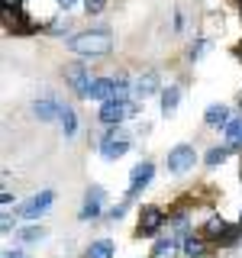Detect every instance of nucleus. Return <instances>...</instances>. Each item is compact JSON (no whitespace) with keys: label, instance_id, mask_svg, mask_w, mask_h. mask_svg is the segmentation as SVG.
<instances>
[{"label":"nucleus","instance_id":"f257e3e1","mask_svg":"<svg viewBox=\"0 0 242 258\" xmlns=\"http://www.w3.org/2000/svg\"><path fill=\"white\" fill-rule=\"evenodd\" d=\"M68 48L75 55H91V58H100V55H110L113 36H110V29H84V32H78V36L68 42Z\"/></svg>","mask_w":242,"mask_h":258},{"label":"nucleus","instance_id":"f03ea898","mask_svg":"<svg viewBox=\"0 0 242 258\" xmlns=\"http://www.w3.org/2000/svg\"><path fill=\"white\" fill-rule=\"evenodd\" d=\"M133 110H136V107H133L129 100H123V97H116V100H107V103L100 107V123H107V126H119Z\"/></svg>","mask_w":242,"mask_h":258},{"label":"nucleus","instance_id":"7ed1b4c3","mask_svg":"<svg viewBox=\"0 0 242 258\" xmlns=\"http://www.w3.org/2000/svg\"><path fill=\"white\" fill-rule=\"evenodd\" d=\"M126 149H129V133L126 129H113V133H107V139L100 142V155L103 158H119V155H126Z\"/></svg>","mask_w":242,"mask_h":258},{"label":"nucleus","instance_id":"20e7f679","mask_svg":"<svg viewBox=\"0 0 242 258\" xmlns=\"http://www.w3.org/2000/svg\"><path fill=\"white\" fill-rule=\"evenodd\" d=\"M194 145H174L171 152H168V171L171 174H184L194 168Z\"/></svg>","mask_w":242,"mask_h":258},{"label":"nucleus","instance_id":"39448f33","mask_svg":"<svg viewBox=\"0 0 242 258\" xmlns=\"http://www.w3.org/2000/svg\"><path fill=\"white\" fill-rule=\"evenodd\" d=\"M52 200H55V194L52 190H42V194H36V197H29L26 204L20 207V216H26V220H36V216H42L48 207H52Z\"/></svg>","mask_w":242,"mask_h":258},{"label":"nucleus","instance_id":"423d86ee","mask_svg":"<svg viewBox=\"0 0 242 258\" xmlns=\"http://www.w3.org/2000/svg\"><path fill=\"white\" fill-rule=\"evenodd\" d=\"M161 223H165V213H161L158 207H142L139 210V232L142 236H155L161 229Z\"/></svg>","mask_w":242,"mask_h":258},{"label":"nucleus","instance_id":"0eeeda50","mask_svg":"<svg viewBox=\"0 0 242 258\" xmlns=\"http://www.w3.org/2000/svg\"><path fill=\"white\" fill-rule=\"evenodd\" d=\"M152 174H155V168H152V161H139V165L133 168V174H129V197H136L142 187H149ZM126 197V200H129Z\"/></svg>","mask_w":242,"mask_h":258},{"label":"nucleus","instance_id":"6e6552de","mask_svg":"<svg viewBox=\"0 0 242 258\" xmlns=\"http://www.w3.org/2000/svg\"><path fill=\"white\" fill-rule=\"evenodd\" d=\"M65 78H68V84L78 91V97H91V84H94V81L87 78L84 64H68V68H65Z\"/></svg>","mask_w":242,"mask_h":258},{"label":"nucleus","instance_id":"1a4fd4ad","mask_svg":"<svg viewBox=\"0 0 242 258\" xmlns=\"http://www.w3.org/2000/svg\"><path fill=\"white\" fill-rule=\"evenodd\" d=\"M100 204H103V187L100 184H94V187H87L84 194V207H81V220H97L100 216Z\"/></svg>","mask_w":242,"mask_h":258},{"label":"nucleus","instance_id":"9d476101","mask_svg":"<svg viewBox=\"0 0 242 258\" xmlns=\"http://www.w3.org/2000/svg\"><path fill=\"white\" fill-rule=\"evenodd\" d=\"M204 119H207V126H229L232 119H229V107L226 103H210L207 107V113H204Z\"/></svg>","mask_w":242,"mask_h":258},{"label":"nucleus","instance_id":"9b49d317","mask_svg":"<svg viewBox=\"0 0 242 258\" xmlns=\"http://www.w3.org/2000/svg\"><path fill=\"white\" fill-rule=\"evenodd\" d=\"M133 91H136V97H149V94H155L158 91V75L155 71H145V75H139L136 78V84H133Z\"/></svg>","mask_w":242,"mask_h":258},{"label":"nucleus","instance_id":"f8f14e48","mask_svg":"<svg viewBox=\"0 0 242 258\" xmlns=\"http://www.w3.org/2000/svg\"><path fill=\"white\" fill-rule=\"evenodd\" d=\"M226 232H229V226H226L223 216H210L204 223V239H213V242H223Z\"/></svg>","mask_w":242,"mask_h":258},{"label":"nucleus","instance_id":"ddd939ff","mask_svg":"<svg viewBox=\"0 0 242 258\" xmlns=\"http://www.w3.org/2000/svg\"><path fill=\"white\" fill-rule=\"evenodd\" d=\"M32 113H36L42 123H48V119H58L62 116V103H55V100H36V107H32Z\"/></svg>","mask_w":242,"mask_h":258},{"label":"nucleus","instance_id":"4468645a","mask_svg":"<svg viewBox=\"0 0 242 258\" xmlns=\"http://www.w3.org/2000/svg\"><path fill=\"white\" fill-rule=\"evenodd\" d=\"M177 100H181V87H165V91H161V113H165V116H171V113L177 110Z\"/></svg>","mask_w":242,"mask_h":258},{"label":"nucleus","instance_id":"2eb2a0df","mask_svg":"<svg viewBox=\"0 0 242 258\" xmlns=\"http://www.w3.org/2000/svg\"><path fill=\"white\" fill-rule=\"evenodd\" d=\"M204 252H207V239L191 232V236L184 239V255H188V258H204Z\"/></svg>","mask_w":242,"mask_h":258},{"label":"nucleus","instance_id":"dca6fc26","mask_svg":"<svg viewBox=\"0 0 242 258\" xmlns=\"http://www.w3.org/2000/svg\"><path fill=\"white\" fill-rule=\"evenodd\" d=\"M84 258H113V242L110 239L91 242V245H87V252H84Z\"/></svg>","mask_w":242,"mask_h":258},{"label":"nucleus","instance_id":"f3484780","mask_svg":"<svg viewBox=\"0 0 242 258\" xmlns=\"http://www.w3.org/2000/svg\"><path fill=\"white\" fill-rule=\"evenodd\" d=\"M174 252H177V239L168 236V239L155 242V248H152V258H174Z\"/></svg>","mask_w":242,"mask_h":258},{"label":"nucleus","instance_id":"a211bd4d","mask_svg":"<svg viewBox=\"0 0 242 258\" xmlns=\"http://www.w3.org/2000/svg\"><path fill=\"white\" fill-rule=\"evenodd\" d=\"M58 123H62V129H65V136H75V129H78V116H75V110H71V107H62Z\"/></svg>","mask_w":242,"mask_h":258},{"label":"nucleus","instance_id":"6ab92c4d","mask_svg":"<svg viewBox=\"0 0 242 258\" xmlns=\"http://www.w3.org/2000/svg\"><path fill=\"white\" fill-rule=\"evenodd\" d=\"M226 142L229 145H242V119H232L226 126Z\"/></svg>","mask_w":242,"mask_h":258},{"label":"nucleus","instance_id":"aec40b11","mask_svg":"<svg viewBox=\"0 0 242 258\" xmlns=\"http://www.w3.org/2000/svg\"><path fill=\"white\" fill-rule=\"evenodd\" d=\"M229 152H232L229 145H223V149H210L204 161H207V165H220V161H226V155H229Z\"/></svg>","mask_w":242,"mask_h":258},{"label":"nucleus","instance_id":"412c9836","mask_svg":"<svg viewBox=\"0 0 242 258\" xmlns=\"http://www.w3.org/2000/svg\"><path fill=\"white\" fill-rule=\"evenodd\" d=\"M103 10H107V0H84V13L87 16H97Z\"/></svg>","mask_w":242,"mask_h":258},{"label":"nucleus","instance_id":"4be33fe9","mask_svg":"<svg viewBox=\"0 0 242 258\" xmlns=\"http://www.w3.org/2000/svg\"><path fill=\"white\" fill-rule=\"evenodd\" d=\"M42 236H45L42 226H26V229H23V239H26V242H39Z\"/></svg>","mask_w":242,"mask_h":258},{"label":"nucleus","instance_id":"5701e85b","mask_svg":"<svg viewBox=\"0 0 242 258\" xmlns=\"http://www.w3.org/2000/svg\"><path fill=\"white\" fill-rule=\"evenodd\" d=\"M126 213V204H119V207H113L110 210V220H119V216H123Z\"/></svg>","mask_w":242,"mask_h":258},{"label":"nucleus","instance_id":"b1692460","mask_svg":"<svg viewBox=\"0 0 242 258\" xmlns=\"http://www.w3.org/2000/svg\"><path fill=\"white\" fill-rule=\"evenodd\" d=\"M207 48V42H197V45H191V58H200V52Z\"/></svg>","mask_w":242,"mask_h":258},{"label":"nucleus","instance_id":"393cba45","mask_svg":"<svg viewBox=\"0 0 242 258\" xmlns=\"http://www.w3.org/2000/svg\"><path fill=\"white\" fill-rule=\"evenodd\" d=\"M58 7H62V10H71V7H75V0H58Z\"/></svg>","mask_w":242,"mask_h":258},{"label":"nucleus","instance_id":"a878e982","mask_svg":"<svg viewBox=\"0 0 242 258\" xmlns=\"http://www.w3.org/2000/svg\"><path fill=\"white\" fill-rule=\"evenodd\" d=\"M4 258H26V255H20V252H7Z\"/></svg>","mask_w":242,"mask_h":258},{"label":"nucleus","instance_id":"bb28decb","mask_svg":"<svg viewBox=\"0 0 242 258\" xmlns=\"http://www.w3.org/2000/svg\"><path fill=\"white\" fill-rule=\"evenodd\" d=\"M236 55H239V58H242V42H239V45H236Z\"/></svg>","mask_w":242,"mask_h":258},{"label":"nucleus","instance_id":"cd10ccee","mask_svg":"<svg viewBox=\"0 0 242 258\" xmlns=\"http://www.w3.org/2000/svg\"><path fill=\"white\" fill-rule=\"evenodd\" d=\"M239 10H242V0H239Z\"/></svg>","mask_w":242,"mask_h":258},{"label":"nucleus","instance_id":"c85d7f7f","mask_svg":"<svg viewBox=\"0 0 242 258\" xmlns=\"http://www.w3.org/2000/svg\"><path fill=\"white\" fill-rule=\"evenodd\" d=\"M239 223H242V213H239Z\"/></svg>","mask_w":242,"mask_h":258}]
</instances>
